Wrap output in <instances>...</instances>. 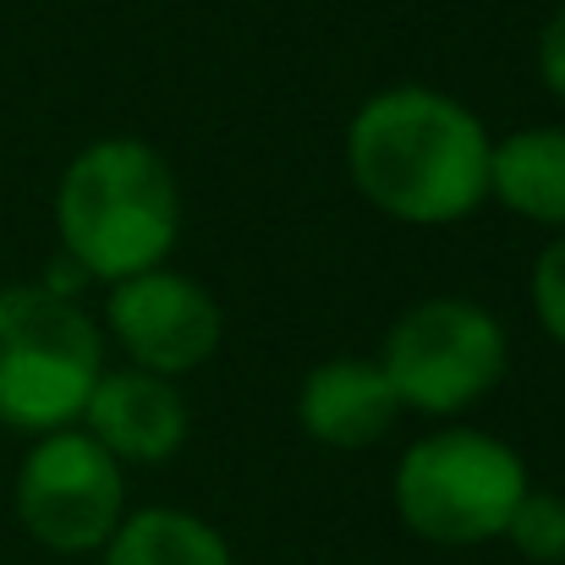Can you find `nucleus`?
<instances>
[{
  "label": "nucleus",
  "mask_w": 565,
  "mask_h": 565,
  "mask_svg": "<svg viewBox=\"0 0 565 565\" xmlns=\"http://www.w3.org/2000/svg\"><path fill=\"white\" fill-rule=\"evenodd\" d=\"M489 127L445 88L401 83L358 105L347 171L401 225H456L489 203Z\"/></svg>",
  "instance_id": "nucleus-1"
},
{
  "label": "nucleus",
  "mask_w": 565,
  "mask_h": 565,
  "mask_svg": "<svg viewBox=\"0 0 565 565\" xmlns=\"http://www.w3.org/2000/svg\"><path fill=\"white\" fill-rule=\"evenodd\" d=\"M55 231L88 280L160 269L182 236V192L143 138H94L55 188Z\"/></svg>",
  "instance_id": "nucleus-2"
},
{
  "label": "nucleus",
  "mask_w": 565,
  "mask_h": 565,
  "mask_svg": "<svg viewBox=\"0 0 565 565\" xmlns=\"http://www.w3.org/2000/svg\"><path fill=\"white\" fill-rule=\"evenodd\" d=\"M105 374L99 324L55 286L0 291V428L55 434L77 428Z\"/></svg>",
  "instance_id": "nucleus-3"
},
{
  "label": "nucleus",
  "mask_w": 565,
  "mask_h": 565,
  "mask_svg": "<svg viewBox=\"0 0 565 565\" xmlns=\"http://www.w3.org/2000/svg\"><path fill=\"white\" fill-rule=\"evenodd\" d=\"M527 489V461L483 428H439L406 445L395 461V516L406 533L439 550L505 539V522Z\"/></svg>",
  "instance_id": "nucleus-4"
},
{
  "label": "nucleus",
  "mask_w": 565,
  "mask_h": 565,
  "mask_svg": "<svg viewBox=\"0 0 565 565\" xmlns=\"http://www.w3.org/2000/svg\"><path fill=\"white\" fill-rule=\"evenodd\" d=\"M379 369L401 412L461 417L505 379V330L483 302L428 297L390 324Z\"/></svg>",
  "instance_id": "nucleus-5"
},
{
  "label": "nucleus",
  "mask_w": 565,
  "mask_h": 565,
  "mask_svg": "<svg viewBox=\"0 0 565 565\" xmlns=\"http://www.w3.org/2000/svg\"><path fill=\"white\" fill-rule=\"evenodd\" d=\"M127 516V472L83 428L39 434L17 467V522L55 555H99Z\"/></svg>",
  "instance_id": "nucleus-6"
},
{
  "label": "nucleus",
  "mask_w": 565,
  "mask_h": 565,
  "mask_svg": "<svg viewBox=\"0 0 565 565\" xmlns=\"http://www.w3.org/2000/svg\"><path fill=\"white\" fill-rule=\"evenodd\" d=\"M105 330L127 352L132 369L160 379H182L220 352L225 313L220 302L182 269H143L116 280L105 297Z\"/></svg>",
  "instance_id": "nucleus-7"
},
{
  "label": "nucleus",
  "mask_w": 565,
  "mask_h": 565,
  "mask_svg": "<svg viewBox=\"0 0 565 565\" xmlns=\"http://www.w3.org/2000/svg\"><path fill=\"white\" fill-rule=\"evenodd\" d=\"M77 428L105 445L121 467L127 461H171L188 439V401L177 390V379H160V374H143V369H105Z\"/></svg>",
  "instance_id": "nucleus-8"
},
{
  "label": "nucleus",
  "mask_w": 565,
  "mask_h": 565,
  "mask_svg": "<svg viewBox=\"0 0 565 565\" xmlns=\"http://www.w3.org/2000/svg\"><path fill=\"white\" fill-rule=\"evenodd\" d=\"M401 417L390 379L369 358H330L297 390V423L330 450H369Z\"/></svg>",
  "instance_id": "nucleus-9"
},
{
  "label": "nucleus",
  "mask_w": 565,
  "mask_h": 565,
  "mask_svg": "<svg viewBox=\"0 0 565 565\" xmlns=\"http://www.w3.org/2000/svg\"><path fill=\"white\" fill-rule=\"evenodd\" d=\"M489 198L533 225L565 231V127H522L489 149Z\"/></svg>",
  "instance_id": "nucleus-10"
},
{
  "label": "nucleus",
  "mask_w": 565,
  "mask_h": 565,
  "mask_svg": "<svg viewBox=\"0 0 565 565\" xmlns=\"http://www.w3.org/2000/svg\"><path fill=\"white\" fill-rule=\"evenodd\" d=\"M99 565H231V550L203 516L149 505L121 516V527L99 550Z\"/></svg>",
  "instance_id": "nucleus-11"
},
{
  "label": "nucleus",
  "mask_w": 565,
  "mask_h": 565,
  "mask_svg": "<svg viewBox=\"0 0 565 565\" xmlns=\"http://www.w3.org/2000/svg\"><path fill=\"white\" fill-rule=\"evenodd\" d=\"M505 539L522 561L533 565H565V494L527 489L505 522Z\"/></svg>",
  "instance_id": "nucleus-12"
},
{
  "label": "nucleus",
  "mask_w": 565,
  "mask_h": 565,
  "mask_svg": "<svg viewBox=\"0 0 565 565\" xmlns=\"http://www.w3.org/2000/svg\"><path fill=\"white\" fill-rule=\"evenodd\" d=\"M533 313L544 324V335L565 347V231L539 253L533 264Z\"/></svg>",
  "instance_id": "nucleus-13"
},
{
  "label": "nucleus",
  "mask_w": 565,
  "mask_h": 565,
  "mask_svg": "<svg viewBox=\"0 0 565 565\" xmlns=\"http://www.w3.org/2000/svg\"><path fill=\"white\" fill-rule=\"evenodd\" d=\"M539 77H544V88L565 99V6L544 22V33H539Z\"/></svg>",
  "instance_id": "nucleus-14"
}]
</instances>
